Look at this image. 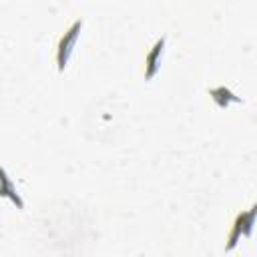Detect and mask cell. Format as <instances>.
Here are the masks:
<instances>
[{
  "label": "cell",
  "mask_w": 257,
  "mask_h": 257,
  "mask_svg": "<svg viewBox=\"0 0 257 257\" xmlns=\"http://www.w3.org/2000/svg\"><path fill=\"white\" fill-rule=\"evenodd\" d=\"M80 30H82V20L78 18L58 38V42H56V68H58V72H64V68H66V64H68V60L72 56L74 44H76V40L80 36Z\"/></svg>",
  "instance_id": "obj_1"
},
{
  "label": "cell",
  "mask_w": 257,
  "mask_h": 257,
  "mask_svg": "<svg viewBox=\"0 0 257 257\" xmlns=\"http://www.w3.org/2000/svg\"><path fill=\"white\" fill-rule=\"evenodd\" d=\"M255 217H257V207L251 205L247 211H241L235 215L233 219V225H231V231H229V243L225 245L227 251L235 249V245L239 243L241 237H251L253 233V225H255Z\"/></svg>",
  "instance_id": "obj_2"
},
{
  "label": "cell",
  "mask_w": 257,
  "mask_h": 257,
  "mask_svg": "<svg viewBox=\"0 0 257 257\" xmlns=\"http://www.w3.org/2000/svg\"><path fill=\"white\" fill-rule=\"evenodd\" d=\"M165 46H167V36H161L155 40V44L145 54V80L147 82H151L157 76V72L161 68V58L165 54Z\"/></svg>",
  "instance_id": "obj_3"
},
{
  "label": "cell",
  "mask_w": 257,
  "mask_h": 257,
  "mask_svg": "<svg viewBox=\"0 0 257 257\" xmlns=\"http://www.w3.org/2000/svg\"><path fill=\"white\" fill-rule=\"evenodd\" d=\"M0 197H4V199H8L16 209H24V201H22V197H20V193H18V189H16V185L12 183V179H10V175L6 173V169L0 165Z\"/></svg>",
  "instance_id": "obj_4"
},
{
  "label": "cell",
  "mask_w": 257,
  "mask_h": 257,
  "mask_svg": "<svg viewBox=\"0 0 257 257\" xmlns=\"http://www.w3.org/2000/svg\"><path fill=\"white\" fill-rule=\"evenodd\" d=\"M209 96L213 98V102L219 106V108H227L229 104L233 102H241V96H237L231 88L227 86H215V88H209Z\"/></svg>",
  "instance_id": "obj_5"
}]
</instances>
